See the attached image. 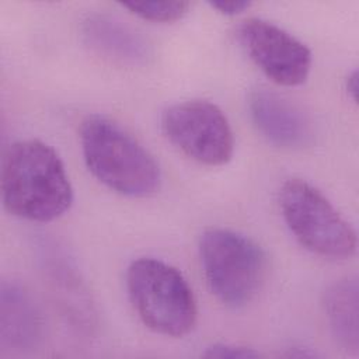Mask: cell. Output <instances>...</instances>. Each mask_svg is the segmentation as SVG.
Masks as SVG:
<instances>
[{
	"instance_id": "6",
	"label": "cell",
	"mask_w": 359,
	"mask_h": 359,
	"mask_svg": "<svg viewBox=\"0 0 359 359\" xmlns=\"http://www.w3.org/2000/svg\"><path fill=\"white\" fill-rule=\"evenodd\" d=\"M161 128L165 137L196 163L217 167L233 157L234 136L229 119L209 101L192 100L167 108Z\"/></svg>"
},
{
	"instance_id": "7",
	"label": "cell",
	"mask_w": 359,
	"mask_h": 359,
	"mask_svg": "<svg viewBox=\"0 0 359 359\" xmlns=\"http://www.w3.org/2000/svg\"><path fill=\"white\" fill-rule=\"evenodd\" d=\"M237 36L250 59L279 86L303 84L311 70V52L296 36L262 18H248Z\"/></svg>"
},
{
	"instance_id": "8",
	"label": "cell",
	"mask_w": 359,
	"mask_h": 359,
	"mask_svg": "<svg viewBox=\"0 0 359 359\" xmlns=\"http://www.w3.org/2000/svg\"><path fill=\"white\" fill-rule=\"evenodd\" d=\"M248 111L258 132L276 147L299 150L314 139L310 118L296 104L272 90H252L248 95Z\"/></svg>"
},
{
	"instance_id": "12",
	"label": "cell",
	"mask_w": 359,
	"mask_h": 359,
	"mask_svg": "<svg viewBox=\"0 0 359 359\" xmlns=\"http://www.w3.org/2000/svg\"><path fill=\"white\" fill-rule=\"evenodd\" d=\"M132 14L153 22H172L181 20L189 10L188 1H143L122 3Z\"/></svg>"
},
{
	"instance_id": "13",
	"label": "cell",
	"mask_w": 359,
	"mask_h": 359,
	"mask_svg": "<svg viewBox=\"0 0 359 359\" xmlns=\"http://www.w3.org/2000/svg\"><path fill=\"white\" fill-rule=\"evenodd\" d=\"M205 358H230V359H251V358H259L261 353L254 351L252 348L241 346V345H233V344H213L206 348V351L202 353Z\"/></svg>"
},
{
	"instance_id": "11",
	"label": "cell",
	"mask_w": 359,
	"mask_h": 359,
	"mask_svg": "<svg viewBox=\"0 0 359 359\" xmlns=\"http://www.w3.org/2000/svg\"><path fill=\"white\" fill-rule=\"evenodd\" d=\"M358 278L345 276L328 286L324 293V311L338 345L349 353H358Z\"/></svg>"
},
{
	"instance_id": "3",
	"label": "cell",
	"mask_w": 359,
	"mask_h": 359,
	"mask_svg": "<svg viewBox=\"0 0 359 359\" xmlns=\"http://www.w3.org/2000/svg\"><path fill=\"white\" fill-rule=\"evenodd\" d=\"M130 303L151 331L181 338L192 331L198 318L194 292L184 275L164 261L143 257L126 272Z\"/></svg>"
},
{
	"instance_id": "1",
	"label": "cell",
	"mask_w": 359,
	"mask_h": 359,
	"mask_svg": "<svg viewBox=\"0 0 359 359\" xmlns=\"http://www.w3.org/2000/svg\"><path fill=\"white\" fill-rule=\"evenodd\" d=\"M1 199L8 213L31 222L65 215L73 188L59 154L38 139L13 143L3 158Z\"/></svg>"
},
{
	"instance_id": "4",
	"label": "cell",
	"mask_w": 359,
	"mask_h": 359,
	"mask_svg": "<svg viewBox=\"0 0 359 359\" xmlns=\"http://www.w3.org/2000/svg\"><path fill=\"white\" fill-rule=\"evenodd\" d=\"M199 255L210 292L227 307L248 304L266 272L264 250L251 238L229 229H209L199 241Z\"/></svg>"
},
{
	"instance_id": "15",
	"label": "cell",
	"mask_w": 359,
	"mask_h": 359,
	"mask_svg": "<svg viewBox=\"0 0 359 359\" xmlns=\"http://www.w3.org/2000/svg\"><path fill=\"white\" fill-rule=\"evenodd\" d=\"M346 91L351 94V98L353 101H356V94H358V74H356V70H353L346 77Z\"/></svg>"
},
{
	"instance_id": "10",
	"label": "cell",
	"mask_w": 359,
	"mask_h": 359,
	"mask_svg": "<svg viewBox=\"0 0 359 359\" xmlns=\"http://www.w3.org/2000/svg\"><path fill=\"white\" fill-rule=\"evenodd\" d=\"M84 43L104 59L125 66H143L151 57V46L147 39L119 18L93 13L81 21Z\"/></svg>"
},
{
	"instance_id": "9",
	"label": "cell",
	"mask_w": 359,
	"mask_h": 359,
	"mask_svg": "<svg viewBox=\"0 0 359 359\" xmlns=\"http://www.w3.org/2000/svg\"><path fill=\"white\" fill-rule=\"evenodd\" d=\"M45 323L31 293L17 282L0 289V346L3 352L24 353L39 346Z\"/></svg>"
},
{
	"instance_id": "5",
	"label": "cell",
	"mask_w": 359,
	"mask_h": 359,
	"mask_svg": "<svg viewBox=\"0 0 359 359\" xmlns=\"http://www.w3.org/2000/svg\"><path fill=\"white\" fill-rule=\"evenodd\" d=\"M279 208L294 238L310 252L328 259H346L356 252L353 227L307 181H285L279 191Z\"/></svg>"
},
{
	"instance_id": "2",
	"label": "cell",
	"mask_w": 359,
	"mask_h": 359,
	"mask_svg": "<svg viewBox=\"0 0 359 359\" xmlns=\"http://www.w3.org/2000/svg\"><path fill=\"white\" fill-rule=\"evenodd\" d=\"M80 144L90 172L116 194L143 198L161 181L154 157L115 121L90 115L80 126Z\"/></svg>"
},
{
	"instance_id": "14",
	"label": "cell",
	"mask_w": 359,
	"mask_h": 359,
	"mask_svg": "<svg viewBox=\"0 0 359 359\" xmlns=\"http://www.w3.org/2000/svg\"><path fill=\"white\" fill-rule=\"evenodd\" d=\"M209 6L222 14L236 15L247 10L251 6V3L250 1H210Z\"/></svg>"
}]
</instances>
